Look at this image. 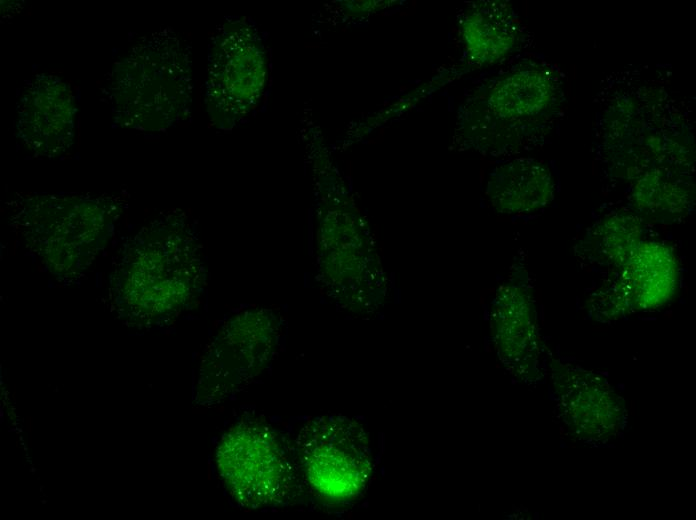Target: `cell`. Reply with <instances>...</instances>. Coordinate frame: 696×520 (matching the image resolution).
Returning a JSON list of instances; mask_svg holds the SVG:
<instances>
[{
	"instance_id": "6da1fadb",
	"label": "cell",
	"mask_w": 696,
	"mask_h": 520,
	"mask_svg": "<svg viewBox=\"0 0 696 520\" xmlns=\"http://www.w3.org/2000/svg\"><path fill=\"white\" fill-rule=\"evenodd\" d=\"M166 31L141 39L109 72L104 95L114 122L154 132L180 120L190 96L189 53Z\"/></svg>"
},
{
	"instance_id": "7a4b0ae2",
	"label": "cell",
	"mask_w": 696,
	"mask_h": 520,
	"mask_svg": "<svg viewBox=\"0 0 696 520\" xmlns=\"http://www.w3.org/2000/svg\"><path fill=\"white\" fill-rule=\"evenodd\" d=\"M298 454L304 475L323 500L345 503L364 489L371 472L362 427L344 417H319L301 430Z\"/></svg>"
},
{
	"instance_id": "3957f363",
	"label": "cell",
	"mask_w": 696,
	"mask_h": 520,
	"mask_svg": "<svg viewBox=\"0 0 696 520\" xmlns=\"http://www.w3.org/2000/svg\"><path fill=\"white\" fill-rule=\"evenodd\" d=\"M218 469L233 497L249 508L283 502L293 483L286 447L270 427L256 422L237 424L218 448Z\"/></svg>"
},
{
	"instance_id": "277c9868",
	"label": "cell",
	"mask_w": 696,
	"mask_h": 520,
	"mask_svg": "<svg viewBox=\"0 0 696 520\" xmlns=\"http://www.w3.org/2000/svg\"><path fill=\"white\" fill-rule=\"evenodd\" d=\"M75 113L70 86L55 75L38 74L21 91L16 131L34 152L47 156L61 154L73 142Z\"/></svg>"
},
{
	"instance_id": "5b68a950",
	"label": "cell",
	"mask_w": 696,
	"mask_h": 520,
	"mask_svg": "<svg viewBox=\"0 0 696 520\" xmlns=\"http://www.w3.org/2000/svg\"><path fill=\"white\" fill-rule=\"evenodd\" d=\"M513 24L507 11L497 5L483 6L467 14L462 24L463 38L471 55L491 62L506 54L514 42Z\"/></svg>"
},
{
	"instance_id": "8992f818",
	"label": "cell",
	"mask_w": 696,
	"mask_h": 520,
	"mask_svg": "<svg viewBox=\"0 0 696 520\" xmlns=\"http://www.w3.org/2000/svg\"><path fill=\"white\" fill-rule=\"evenodd\" d=\"M550 94L546 77L538 72H522L501 82L493 91L490 103L499 115L516 118L542 110Z\"/></svg>"
}]
</instances>
